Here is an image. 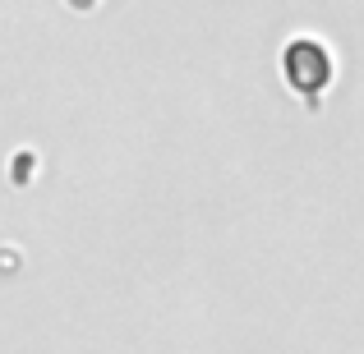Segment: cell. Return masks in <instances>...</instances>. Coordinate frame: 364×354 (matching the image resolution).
<instances>
[{"label": "cell", "mask_w": 364, "mask_h": 354, "mask_svg": "<svg viewBox=\"0 0 364 354\" xmlns=\"http://www.w3.org/2000/svg\"><path fill=\"white\" fill-rule=\"evenodd\" d=\"M282 74L304 97V106L314 111L323 101V92H328V83H332V51L323 42H314V37H295L282 51Z\"/></svg>", "instance_id": "cell-1"}, {"label": "cell", "mask_w": 364, "mask_h": 354, "mask_svg": "<svg viewBox=\"0 0 364 354\" xmlns=\"http://www.w3.org/2000/svg\"><path fill=\"white\" fill-rule=\"evenodd\" d=\"M70 5H74V9H79V14H83V9H92V5H97V0H70Z\"/></svg>", "instance_id": "cell-2"}]
</instances>
